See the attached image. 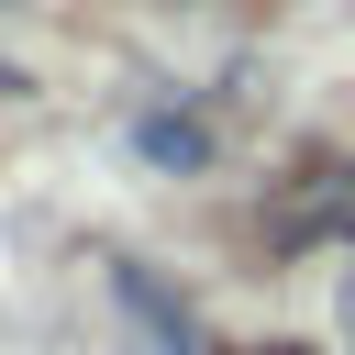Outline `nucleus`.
I'll return each mask as SVG.
<instances>
[{"instance_id":"f257e3e1","label":"nucleus","mask_w":355,"mask_h":355,"mask_svg":"<svg viewBox=\"0 0 355 355\" xmlns=\"http://www.w3.org/2000/svg\"><path fill=\"white\" fill-rule=\"evenodd\" d=\"M344 233H355V155H311V166H288L277 200H266V244L300 255V244H344Z\"/></svg>"},{"instance_id":"f03ea898","label":"nucleus","mask_w":355,"mask_h":355,"mask_svg":"<svg viewBox=\"0 0 355 355\" xmlns=\"http://www.w3.org/2000/svg\"><path fill=\"white\" fill-rule=\"evenodd\" d=\"M111 300H122V322H133L144 355H200V322H189V300L155 266H111Z\"/></svg>"},{"instance_id":"7ed1b4c3","label":"nucleus","mask_w":355,"mask_h":355,"mask_svg":"<svg viewBox=\"0 0 355 355\" xmlns=\"http://www.w3.org/2000/svg\"><path fill=\"white\" fill-rule=\"evenodd\" d=\"M255 355H311V344H255Z\"/></svg>"},{"instance_id":"20e7f679","label":"nucleus","mask_w":355,"mask_h":355,"mask_svg":"<svg viewBox=\"0 0 355 355\" xmlns=\"http://www.w3.org/2000/svg\"><path fill=\"white\" fill-rule=\"evenodd\" d=\"M344 333H355V288H344Z\"/></svg>"}]
</instances>
